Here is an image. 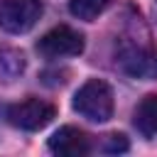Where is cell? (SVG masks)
<instances>
[{"label": "cell", "instance_id": "obj_8", "mask_svg": "<svg viewBox=\"0 0 157 157\" xmlns=\"http://www.w3.org/2000/svg\"><path fill=\"white\" fill-rule=\"evenodd\" d=\"M108 5H110V0H69V12L78 20L93 22Z\"/></svg>", "mask_w": 157, "mask_h": 157}, {"label": "cell", "instance_id": "obj_7", "mask_svg": "<svg viewBox=\"0 0 157 157\" xmlns=\"http://www.w3.org/2000/svg\"><path fill=\"white\" fill-rule=\"evenodd\" d=\"M132 125L137 128V132L142 137H147V140L157 137V93H150L137 103V108L132 113Z\"/></svg>", "mask_w": 157, "mask_h": 157}, {"label": "cell", "instance_id": "obj_3", "mask_svg": "<svg viewBox=\"0 0 157 157\" xmlns=\"http://www.w3.org/2000/svg\"><path fill=\"white\" fill-rule=\"evenodd\" d=\"M54 115H56V108L42 98H25V101H20L5 110V120L12 128L27 130V132L47 128L54 120Z\"/></svg>", "mask_w": 157, "mask_h": 157}, {"label": "cell", "instance_id": "obj_9", "mask_svg": "<svg viewBox=\"0 0 157 157\" xmlns=\"http://www.w3.org/2000/svg\"><path fill=\"white\" fill-rule=\"evenodd\" d=\"M128 137L120 135V132H113V135H105L103 140V150L105 152H128Z\"/></svg>", "mask_w": 157, "mask_h": 157}, {"label": "cell", "instance_id": "obj_2", "mask_svg": "<svg viewBox=\"0 0 157 157\" xmlns=\"http://www.w3.org/2000/svg\"><path fill=\"white\" fill-rule=\"evenodd\" d=\"M44 15L42 0H0V29L10 34L29 32Z\"/></svg>", "mask_w": 157, "mask_h": 157}, {"label": "cell", "instance_id": "obj_5", "mask_svg": "<svg viewBox=\"0 0 157 157\" xmlns=\"http://www.w3.org/2000/svg\"><path fill=\"white\" fill-rule=\"evenodd\" d=\"M115 61L132 78H145V81L157 78V52L155 49L130 44V47H123L118 52V59Z\"/></svg>", "mask_w": 157, "mask_h": 157}, {"label": "cell", "instance_id": "obj_6", "mask_svg": "<svg viewBox=\"0 0 157 157\" xmlns=\"http://www.w3.org/2000/svg\"><path fill=\"white\" fill-rule=\"evenodd\" d=\"M49 150L54 155H64V157H81V155L91 152V142L83 130L64 125L49 137Z\"/></svg>", "mask_w": 157, "mask_h": 157}, {"label": "cell", "instance_id": "obj_4", "mask_svg": "<svg viewBox=\"0 0 157 157\" xmlns=\"http://www.w3.org/2000/svg\"><path fill=\"white\" fill-rule=\"evenodd\" d=\"M37 52L44 59H61V56H78L83 52V34L71 29L69 25H56L47 34L39 37Z\"/></svg>", "mask_w": 157, "mask_h": 157}, {"label": "cell", "instance_id": "obj_1", "mask_svg": "<svg viewBox=\"0 0 157 157\" xmlns=\"http://www.w3.org/2000/svg\"><path fill=\"white\" fill-rule=\"evenodd\" d=\"M74 110L91 120V123H105L113 118V91L101 78H88L76 93H74Z\"/></svg>", "mask_w": 157, "mask_h": 157}]
</instances>
